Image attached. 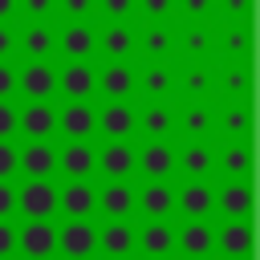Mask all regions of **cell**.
<instances>
[{"label": "cell", "mask_w": 260, "mask_h": 260, "mask_svg": "<svg viewBox=\"0 0 260 260\" xmlns=\"http://www.w3.org/2000/svg\"><path fill=\"white\" fill-rule=\"evenodd\" d=\"M16 207L28 215V219H49L57 211V191L45 183V179H28L24 191H16Z\"/></svg>", "instance_id": "1"}, {"label": "cell", "mask_w": 260, "mask_h": 260, "mask_svg": "<svg viewBox=\"0 0 260 260\" xmlns=\"http://www.w3.org/2000/svg\"><path fill=\"white\" fill-rule=\"evenodd\" d=\"M16 130H24L28 138H49V134L57 130V114H53V106H49L45 98H32L28 110L16 114Z\"/></svg>", "instance_id": "2"}, {"label": "cell", "mask_w": 260, "mask_h": 260, "mask_svg": "<svg viewBox=\"0 0 260 260\" xmlns=\"http://www.w3.org/2000/svg\"><path fill=\"white\" fill-rule=\"evenodd\" d=\"M16 244H20V252H28V256H53V252H57V228H53L49 219H28Z\"/></svg>", "instance_id": "3"}, {"label": "cell", "mask_w": 260, "mask_h": 260, "mask_svg": "<svg viewBox=\"0 0 260 260\" xmlns=\"http://www.w3.org/2000/svg\"><path fill=\"white\" fill-rule=\"evenodd\" d=\"M57 248L65 256H89L98 248V232L85 223V215H73V223L65 232H57Z\"/></svg>", "instance_id": "4"}, {"label": "cell", "mask_w": 260, "mask_h": 260, "mask_svg": "<svg viewBox=\"0 0 260 260\" xmlns=\"http://www.w3.org/2000/svg\"><path fill=\"white\" fill-rule=\"evenodd\" d=\"M16 85H20L28 98H49V93L57 89V73L45 65V57H32V61L24 65V73L16 77Z\"/></svg>", "instance_id": "5"}, {"label": "cell", "mask_w": 260, "mask_h": 260, "mask_svg": "<svg viewBox=\"0 0 260 260\" xmlns=\"http://www.w3.org/2000/svg\"><path fill=\"white\" fill-rule=\"evenodd\" d=\"M16 167H24L28 179H45V175L57 167V154H53V146H49L45 138H37V142H28L24 154H16Z\"/></svg>", "instance_id": "6"}, {"label": "cell", "mask_w": 260, "mask_h": 260, "mask_svg": "<svg viewBox=\"0 0 260 260\" xmlns=\"http://www.w3.org/2000/svg\"><path fill=\"white\" fill-rule=\"evenodd\" d=\"M219 207H223V215H232V219H248V215H252V187H248V179L228 183V187L219 191Z\"/></svg>", "instance_id": "7"}, {"label": "cell", "mask_w": 260, "mask_h": 260, "mask_svg": "<svg viewBox=\"0 0 260 260\" xmlns=\"http://www.w3.org/2000/svg\"><path fill=\"white\" fill-rule=\"evenodd\" d=\"M179 207L191 215V219H203L211 207H215V195H211V187L207 183H199V179H191L183 191H179Z\"/></svg>", "instance_id": "8"}, {"label": "cell", "mask_w": 260, "mask_h": 260, "mask_svg": "<svg viewBox=\"0 0 260 260\" xmlns=\"http://www.w3.org/2000/svg\"><path fill=\"white\" fill-rule=\"evenodd\" d=\"M57 122H61V130H65V134H73V138H85V134L98 126V114L85 106V98H77L73 106H65V114H61Z\"/></svg>", "instance_id": "9"}, {"label": "cell", "mask_w": 260, "mask_h": 260, "mask_svg": "<svg viewBox=\"0 0 260 260\" xmlns=\"http://www.w3.org/2000/svg\"><path fill=\"white\" fill-rule=\"evenodd\" d=\"M219 248H223V256H248V252H252V223H248V219H232V223H223V232H219Z\"/></svg>", "instance_id": "10"}, {"label": "cell", "mask_w": 260, "mask_h": 260, "mask_svg": "<svg viewBox=\"0 0 260 260\" xmlns=\"http://www.w3.org/2000/svg\"><path fill=\"white\" fill-rule=\"evenodd\" d=\"M57 207H65V215H89L98 207V191L85 187V183H73L57 195Z\"/></svg>", "instance_id": "11"}, {"label": "cell", "mask_w": 260, "mask_h": 260, "mask_svg": "<svg viewBox=\"0 0 260 260\" xmlns=\"http://www.w3.org/2000/svg\"><path fill=\"white\" fill-rule=\"evenodd\" d=\"M57 85H61L69 98H89V93H93V85H98V77H93V69H89V65H69V69L57 77Z\"/></svg>", "instance_id": "12"}, {"label": "cell", "mask_w": 260, "mask_h": 260, "mask_svg": "<svg viewBox=\"0 0 260 260\" xmlns=\"http://www.w3.org/2000/svg\"><path fill=\"white\" fill-rule=\"evenodd\" d=\"M98 122H102V130H106L110 138H126V134L134 130V114H130V106H122L118 98L102 110V118H98Z\"/></svg>", "instance_id": "13"}, {"label": "cell", "mask_w": 260, "mask_h": 260, "mask_svg": "<svg viewBox=\"0 0 260 260\" xmlns=\"http://www.w3.org/2000/svg\"><path fill=\"white\" fill-rule=\"evenodd\" d=\"M138 162H142V171H146L150 179H167V175L175 171V154H171V146H162V142H150V146L138 154Z\"/></svg>", "instance_id": "14"}, {"label": "cell", "mask_w": 260, "mask_h": 260, "mask_svg": "<svg viewBox=\"0 0 260 260\" xmlns=\"http://www.w3.org/2000/svg\"><path fill=\"white\" fill-rule=\"evenodd\" d=\"M93 45H98V37H93V28H85V24H69V28L61 32V49H65L73 61L89 57V53H93Z\"/></svg>", "instance_id": "15"}, {"label": "cell", "mask_w": 260, "mask_h": 260, "mask_svg": "<svg viewBox=\"0 0 260 260\" xmlns=\"http://www.w3.org/2000/svg\"><path fill=\"white\" fill-rule=\"evenodd\" d=\"M61 167H65V175H73V179H81V175H89L93 167H98V154L85 146V142H73V146H65V154L57 158Z\"/></svg>", "instance_id": "16"}, {"label": "cell", "mask_w": 260, "mask_h": 260, "mask_svg": "<svg viewBox=\"0 0 260 260\" xmlns=\"http://www.w3.org/2000/svg\"><path fill=\"white\" fill-rule=\"evenodd\" d=\"M130 167H134V150H130L126 142H114V146H106V150H102V171H106L110 179L130 175Z\"/></svg>", "instance_id": "17"}, {"label": "cell", "mask_w": 260, "mask_h": 260, "mask_svg": "<svg viewBox=\"0 0 260 260\" xmlns=\"http://www.w3.org/2000/svg\"><path fill=\"white\" fill-rule=\"evenodd\" d=\"M138 203H142V211H146V215H154V219H158V215H167V211L175 207V191H171V187H167V179H162V183H150V187L142 191V199H138Z\"/></svg>", "instance_id": "18"}, {"label": "cell", "mask_w": 260, "mask_h": 260, "mask_svg": "<svg viewBox=\"0 0 260 260\" xmlns=\"http://www.w3.org/2000/svg\"><path fill=\"white\" fill-rule=\"evenodd\" d=\"M98 203L118 219V215H130V207H134V191H130L126 183H110V187L102 191V199H98Z\"/></svg>", "instance_id": "19"}, {"label": "cell", "mask_w": 260, "mask_h": 260, "mask_svg": "<svg viewBox=\"0 0 260 260\" xmlns=\"http://www.w3.org/2000/svg\"><path fill=\"white\" fill-rule=\"evenodd\" d=\"M179 244H183V252H187V256H207V252H211V228H203V223L195 219V223H187V228H183Z\"/></svg>", "instance_id": "20"}, {"label": "cell", "mask_w": 260, "mask_h": 260, "mask_svg": "<svg viewBox=\"0 0 260 260\" xmlns=\"http://www.w3.org/2000/svg\"><path fill=\"white\" fill-rule=\"evenodd\" d=\"M102 89H106L110 98H126V93L134 89V73H130V65H110V69L102 73Z\"/></svg>", "instance_id": "21"}, {"label": "cell", "mask_w": 260, "mask_h": 260, "mask_svg": "<svg viewBox=\"0 0 260 260\" xmlns=\"http://www.w3.org/2000/svg\"><path fill=\"white\" fill-rule=\"evenodd\" d=\"M98 244H102L110 256H126V252L134 248V236H130V228H126V223H110V228L98 236Z\"/></svg>", "instance_id": "22"}, {"label": "cell", "mask_w": 260, "mask_h": 260, "mask_svg": "<svg viewBox=\"0 0 260 260\" xmlns=\"http://www.w3.org/2000/svg\"><path fill=\"white\" fill-rule=\"evenodd\" d=\"M53 45H57V37H53V28H45V24H32V28L24 32V53H28V57H49Z\"/></svg>", "instance_id": "23"}, {"label": "cell", "mask_w": 260, "mask_h": 260, "mask_svg": "<svg viewBox=\"0 0 260 260\" xmlns=\"http://www.w3.org/2000/svg\"><path fill=\"white\" fill-rule=\"evenodd\" d=\"M175 167H183L191 179H203V175L211 171V150H207V146H187V150H183V158H179Z\"/></svg>", "instance_id": "24"}, {"label": "cell", "mask_w": 260, "mask_h": 260, "mask_svg": "<svg viewBox=\"0 0 260 260\" xmlns=\"http://www.w3.org/2000/svg\"><path fill=\"white\" fill-rule=\"evenodd\" d=\"M171 228H162V223H150V228H142V248L150 252V256H162V252H171Z\"/></svg>", "instance_id": "25"}, {"label": "cell", "mask_w": 260, "mask_h": 260, "mask_svg": "<svg viewBox=\"0 0 260 260\" xmlns=\"http://www.w3.org/2000/svg\"><path fill=\"white\" fill-rule=\"evenodd\" d=\"M102 45H106V53H110V57H126V53L134 49V37H130V28L114 24V28L102 37Z\"/></svg>", "instance_id": "26"}, {"label": "cell", "mask_w": 260, "mask_h": 260, "mask_svg": "<svg viewBox=\"0 0 260 260\" xmlns=\"http://www.w3.org/2000/svg\"><path fill=\"white\" fill-rule=\"evenodd\" d=\"M223 167H228L232 175H240V179H248V171H252V150H248V142H240V146H232V150H223Z\"/></svg>", "instance_id": "27"}, {"label": "cell", "mask_w": 260, "mask_h": 260, "mask_svg": "<svg viewBox=\"0 0 260 260\" xmlns=\"http://www.w3.org/2000/svg\"><path fill=\"white\" fill-rule=\"evenodd\" d=\"M142 89H146V98H162V93L171 89V73L158 69V65H150L146 77H142Z\"/></svg>", "instance_id": "28"}, {"label": "cell", "mask_w": 260, "mask_h": 260, "mask_svg": "<svg viewBox=\"0 0 260 260\" xmlns=\"http://www.w3.org/2000/svg\"><path fill=\"white\" fill-rule=\"evenodd\" d=\"M142 130H146L150 138H158V134H167V130H171V114H167L162 106H150V110L142 114Z\"/></svg>", "instance_id": "29"}, {"label": "cell", "mask_w": 260, "mask_h": 260, "mask_svg": "<svg viewBox=\"0 0 260 260\" xmlns=\"http://www.w3.org/2000/svg\"><path fill=\"white\" fill-rule=\"evenodd\" d=\"M207 126H211V114H207L203 106H195V110L183 114V130H187V134H207Z\"/></svg>", "instance_id": "30"}, {"label": "cell", "mask_w": 260, "mask_h": 260, "mask_svg": "<svg viewBox=\"0 0 260 260\" xmlns=\"http://www.w3.org/2000/svg\"><path fill=\"white\" fill-rule=\"evenodd\" d=\"M142 45H146V53H150V57H158V53H167V49H171V32H162V28H150Z\"/></svg>", "instance_id": "31"}, {"label": "cell", "mask_w": 260, "mask_h": 260, "mask_svg": "<svg viewBox=\"0 0 260 260\" xmlns=\"http://www.w3.org/2000/svg\"><path fill=\"white\" fill-rule=\"evenodd\" d=\"M16 134V110L0 98V138H12Z\"/></svg>", "instance_id": "32"}, {"label": "cell", "mask_w": 260, "mask_h": 260, "mask_svg": "<svg viewBox=\"0 0 260 260\" xmlns=\"http://www.w3.org/2000/svg\"><path fill=\"white\" fill-rule=\"evenodd\" d=\"M16 171V150L8 146V138H0V179H8Z\"/></svg>", "instance_id": "33"}, {"label": "cell", "mask_w": 260, "mask_h": 260, "mask_svg": "<svg viewBox=\"0 0 260 260\" xmlns=\"http://www.w3.org/2000/svg\"><path fill=\"white\" fill-rule=\"evenodd\" d=\"M223 126L232 130V134H248V110L240 106V110H232L228 118H223Z\"/></svg>", "instance_id": "34"}, {"label": "cell", "mask_w": 260, "mask_h": 260, "mask_svg": "<svg viewBox=\"0 0 260 260\" xmlns=\"http://www.w3.org/2000/svg\"><path fill=\"white\" fill-rule=\"evenodd\" d=\"M183 85H187V93H207V73L203 69H191L183 77Z\"/></svg>", "instance_id": "35"}, {"label": "cell", "mask_w": 260, "mask_h": 260, "mask_svg": "<svg viewBox=\"0 0 260 260\" xmlns=\"http://www.w3.org/2000/svg\"><path fill=\"white\" fill-rule=\"evenodd\" d=\"M8 211H16V191L8 187V179H0V219H4Z\"/></svg>", "instance_id": "36"}, {"label": "cell", "mask_w": 260, "mask_h": 260, "mask_svg": "<svg viewBox=\"0 0 260 260\" xmlns=\"http://www.w3.org/2000/svg\"><path fill=\"white\" fill-rule=\"evenodd\" d=\"M228 45H232L236 53H248V45H252V37H248V24H240V28H232V37H228Z\"/></svg>", "instance_id": "37"}, {"label": "cell", "mask_w": 260, "mask_h": 260, "mask_svg": "<svg viewBox=\"0 0 260 260\" xmlns=\"http://www.w3.org/2000/svg\"><path fill=\"white\" fill-rule=\"evenodd\" d=\"M61 8H65L69 16H85V12L93 8V0H61Z\"/></svg>", "instance_id": "38"}, {"label": "cell", "mask_w": 260, "mask_h": 260, "mask_svg": "<svg viewBox=\"0 0 260 260\" xmlns=\"http://www.w3.org/2000/svg\"><path fill=\"white\" fill-rule=\"evenodd\" d=\"M12 248H16V236H12V228L0 219V256H8Z\"/></svg>", "instance_id": "39"}, {"label": "cell", "mask_w": 260, "mask_h": 260, "mask_svg": "<svg viewBox=\"0 0 260 260\" xmlns=\"http://www.w3.org/2000/svg\"><path fill=\"white\" fill-rule=\"evenodd\" d=\"M12 89H16V73H12L8 65H0V98H8Z\"/></svg>", "instance_id": "40"}, {"label": "cell", "mask_w": 260, "mask_h": 260, "mask_svg": "<svg viewBox=\"0 0 260 260\" xmlns=\"http://www.w3.org/2000/svg\"><path fill=\"white\" fill-rule=\"evenodd\" d=\"M187 49H191V53H203V49H207V32H203V28L187 32Z\"/></svg>", "instance_id": "41"}, {"label": "cell", "mask_w": 260, "mask_h": 260, "mask_svg": "<svg viewBox=\"0 0 260 260\" xmlns=\"http://www.w3.org/2000/svg\"><path fill=\"white\" fill-rule=\"evenodd\" d=\"M102 8L110 16H130V0H102Z\"/></svg>", "instance_id": "42"}, {"label": "cell", "mask_w": 260, "mask_h": 260, "mask_svg": "<svg viewBox=\"0 0 260 260\" xmlns=\"http://www.w3.org/2000/svg\"><path fill=\"white\" fill-rule=\"evenodd\" d=\"M24 8H28L32 16H49V12H53V0H24Z\"/></svg>", "instance_id": "43"}, {"label": "cell", "mask_w": 260, "mask_h": 260, "mask_svg": "<svg viewBox=\"0 0 260 260\" xmlns=\"http://www.w3.org/2000/svg\"><path fill=\"white\" fill-rule=\"evenodd\" d=\"M142 8L150 16H158V12H171V0H142Z\"/></svg>", "instance_id": "44"}, {"label": "cell", "mask_w": 260, "mask_h": 260, "mask_svg": "<svg viewBox=\"0 0 260 260\" xmlns=\"http://www.w3.org/2000/svg\"><path fill=\"white\" fill-rule=\"evenodd\" d=\"M228 85H232V89H248V69H236V73L228 77Z\"/></svg>", "instance_id": "45"}, {"label": "cell", "mask_w": 260, "mask_h": 260, "mask_svg": "<svg viewBox=\"0 0 260 260\" xmlns=\"http://www.w3.org/2000/svg\"><path fill=\"white\" fill-rule=\"evenodd\" d=\"M12 45H16V41H12V32H8V28H0V57H4V53H12Z\"/></svg>", "instance_id": "46"}, {"label": "cell", "mask_w": 260, "mask_h": 260, "mask_svg": "<svg viewBox=\"0 0 260 260\" xmlns=\"http://www.w3.org/2000/svg\"><path fill=\"white\" fill-rule=\"evenodd\" d=\"M187 4V12H207L211 8V0H183Z\"/></svg>", "instance_id": "47"}, {"label": "cell", "mask_w": 260, "mask_h": 260, "mask_svg": "<svg viewBox=\"0 0 260 260\" xmlns=\"http://www.w3.org/2000/svg\"><path fill=\"white\" fill-rule=\"evenodd\" d=\"M228 8H232V12H240V16H248V0H228Z\"/></svg>", "instance_id": "48"}, {"label": "cell", "mask_w": 260, "mask_h": 260, "mask_svg": "<svg viewBox=\"0 0 260 260\" xmlns=\"http://www.w3.org/2000/svg\"><path fill=\"white\" fill-rule=\"evenodd\" d=\"M12 8H16V0H0V20H4V16H12Z\"/></svg>", "instance_id": "49"}]
</instances>
